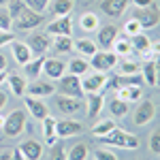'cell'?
<instances>
[{"label": "cell", "mask_w": 160, "mask_h": 160, "mask_svg": "<svg viewBox=\"0 0 160 160\" xmlns=\"http://www.w3.org/2000/svg\"><path fill=\"white\" fill-rule=\"evenodd\" d=\"M75 49L79 51L81 58H92V56L98 51V47H96V43L90 41V38H79V41L75 43Z\"/></svg>", "instance_id": "30"}, {"label": "cell", "mask_w": 160, "mask_h": 160, "mask_svg": "<svg viewBox=\"0 0 160 160\" xmlns=\"http://www.w3.org/2000/svg\"><path fill=\"white\" fill-rule=\"evenodd\" d=\"M51 160H66V149L62 145H53V152H51Z\"/></svg>", "instance_id": "45"}, {"label": "cell", "mask_w": 160, "mask_h": 160, "mask_svg": "<svg viewBox=\"0 0 160 160\" xmlns=\"http://www.w3.org/2000/svg\"><path fill=\"white\" fill-rule=\"evenodd\" d=\"M26 130V111L24 109H15L11 111L7 118H4V126H2V132L7 137H19Z\"/></svg>", "instance_id": "3"}, {"label": "cell", "mask_w": 160, "mask_h": 160, "mask_svg": "<svg viewBox=\"0 0 160 160\" xmlns=\"http://www.w3.org/2000/svg\"><path fill=\"white\" fill-rule=\"evenodd\" d=\"M141 71H143L141 77L148 81V86H156V66H154V60H148Z\"/></svg>", "instance_id": "37"}, {"label": "cell", "mask_w": 160, "mask_h": 160, "mask_svg": "<svg viewBox=\"0 0 160 160\" xmlns=\"http://www.w3.org/2000/svg\"><path fill=\"white\" fill-rule=\"evenodd\" d=\"M11 24H13V19L9 17V13L0 11V30H11Z\"/></svg>", "instance_id": "44"}, {"label": "cell", "mask_w": 160, "mask_h": 160, "mask_svg": "<svg viewBox=\"0 0 160 160\" xmlns=\"http://www.w3.org/2000/svg\"><path fill=\"white\" fill-rule=\"evenodd\" d=\"M102 94H86V107H88V118L90 120H94V118H98V113L102 111Z\"/></svg>", "instance_id": "22"}, {"label": "cell", "mask_w": 160, "mask_h": 160, "mask_svg": "<svg viewBox=\"0 0 160 160\" xmlns=\"http://www.w3.org/2000/svg\"><path fill=\"white\" fill-rule=\"evenodd\" d=\"M143 96V90L141 86H122V88H115V98L124 100V102H135Z\"/></svg>", "instance_id": "20"}, {"label": "cell", "mask_w": 160, "mask_h": 160, "mask_svg": "<svg viewBox=\"0 0 160 160\" xmlns=\"http://www.w3.org/2000/svg\"><path fill=\"white\" fill-rule=\"evenodd\" d=\"M51 47L56 49V53H71L75 49V41L71 37H53Z\"/></svg>", "instance_id": "28"}, {"label": "cell", "mask_w": 160, "mask_h": 160, "mask_svg": "<svg viewBox=\"0 0 160 160\" xmlns=\"http://www.w3.org/2000/svg\"><path fill=\"white\" fill-rule=\"evenodd\" d=\"M113 128H115V122H113V120H102V122H98L96 126H94V128H92V135L98 139V137L109 135Z\"/></svg>", "instance_id": "36"}, {"label": "cell", "mask_w": 160, "mask_h": 160, "mask_svg": "<svg viewBox=\"0 0 160 160\" xmlns=\"http://www.w3.org/2000/svg\"><path fill=\"white\" fill-rule=\"evenodd\" d=\"M11 160H26V156L22 154V149H19V148H15L11 152Z\"/></svg>", "instance_id": "47"}, {"label": "cell", "mask_w": 160, "mask_h": 160, "mask_svg": "<svg viewBox=\"0 0 160 160\" xmlns=\"http://www.w3.org/2000/svg\"><path fill=\"white\" fill-rule=\"evenodd\" d=\"M41 122H43V137H45V145L53 148V145L60 141V137H58V132H56V118L45 115Z\"/></svg>", "instance_id": "19"}, {"label": "cell", "mask_w": 160, "mask_h": 160, "mask_svg": "<svg viewBox=\"0 0 160 160\" xmlns=\"http://www.w3.org/2000/svg\"><path fill=\"white\" fill-rule=\"evenodd\" d=\"M132 17H135L137 22L141 24L143 30H152V28H156L160 24V11L156 7H148V9H135L132 13Z\"/></svg>", "instance_id": "7"}, {"label": "cell", "mask_w": 160, "mask_h": 160, "mask_svg": "<svg viewBox=\"0 0 160 160\" xmlns=\"http://www.w3.org/2000/svg\"><path fill=\"white\" fill-rule=\"evenodd\" d=\"M88 68H90V62H88V58H73V60L66 64V71L71 75H77V77H83V75H88Z\"/></svg>", "instance_id": "25"}, {"label": "cell", "mask_w": 160, "mask_h": 160, "mask_svg": "<svg viewBox=\"0 0 160 160\" xmlns=\"http://www.w3.org/2000/svg\"><path fill=\"white\" fill-rule=\"evenodd\" d=\"M56 105H58V109H60L62 113H66V115H73V113H77V111H79V107H81L79 98L64 96V94H60V96L56 98Z\"/></svg>", "instance_id": "23"}, {"label": "cell", "mask_w": 160, "mask_h": 160, "mask_svg": "<svg viewBox=\"0 0 160 160\" xmlns=\"http://www.w3.org/2000/svg\"><path fill=\"white\" fill-rule=\"evenodd\" d=\"M56 90H60V94H64V96H73V98H79V100L86 96V92H83V88H81V77L71 75V73L62 75L60 83L56 86Z\"/></svg>", "instance_id": "2"}, {"label": "cell", "mask_w": 160, "mask_h": 160, "mask_svg": "<svg viewBox=\"0 0 160 160\" xmlns=\"http://www.w3.org/2000/svg\"><path fill=\"white\" fill-rule=\"evenodd\" d=\"M111 83L115 88H122V86H141L143 83V77L141 75H120V77H113Z\"/></svg>", "instance_id": "33"}, {"label": "cell", "mask_w": 160, "mask_h": 160, "mask_svg": "<svg viewBox=\"0 0 160 160\" xmlns=\"http://www.w3.org/2000/svg\"><path fill=\"white\" fill-rule=\"evenodd\" d=\"M4 126V115H0V128Z\"/></svg>", "instance_id": "55"}, {"label": "cell", "mask_w": 160, "mask_h": 160, "mask_svg": "<svg viewBox=\"0 0 160 160\" xmlns=\"http://www.w3.org/2000/svg\"><path fill=\"white\" fill-rule=\"evenodd\" d=\"M83 130V126L75 120H56V132L60 139H68V137H75Z\"/></svg>", "instance_id": "15"}, {"label": "cell", "mask_w": 160, "mask_h": 160, "mask_svg": "<svg viewBox=\"0 0 160 160\" xmlns=\"http://www.w3.org/2000/svg\"><path fill=\"white\" fill-rule=\"evenodd\" d=\"M118 56L113 53V51H96L92 58H90V68H94V71H98V73H109L111 68H115L118 66Z\"/></svg>", "instance_id": "4"}, {"label": "cell", "mask_w": 160, "mask_h": 160, "mask_svg": "<svg viewBox=\"0 0 160 160\" xmlns=\"http://www.w3.org/2000/svg\"><path fill=\"white\" fill-rule=\"evenodd\" d=\"M49 2L51 0H26V7L32 9V11H37V13H43L49 7Z\"/></svg>", "instance_id": "40"}, {"label": "cell", "mask_w": 160, "mask_h": 160, "mask_svg": "<svg viewBox=\"0 0 160 160\" xmlns=\"http://www.w3.org/2000/svg\"><path fill=\"white\" fill-rule=\"evenodd\" d=\"M43 56H37V58H32V60L28 62V64H24V73H26V77L28 79H38V75L43 73Z\"/></svg>", "instance_id": "26"}, {"label": "cell", "mask_w": 160, "mask_h": 160, "mask_svg": "<svg viewBox=\"0 0 160 160\" xmlns=\"http://www.w3.org/2000/svg\"><path fill=\"white\" fill-rule=\"evenodd\" d=\"M94 160H118V156L111 149H96L94 152Z\"/></svg>", "instance_id": "42"}, {"label": "cell", "mask_w": 160, "mask_h": 160, "mask_svg": "<svg viewBox=\"0 0 160 160\" xmlns=\"http://www.w3.org/2000/svg\"><path fill=\"white\" fill-rule=\"evenodd\" d=\"M75 7V0H51V13L56 17H62V15H71Z\"/></svg>", "instance_id": "31"}, {"label": "cell", "mask_w": 160, "mask_h": 160, "mask_svg": "<svg viewBox=\"0 0 160 160\" xmlns=\"http://www.w3.org/2000/svg\"><path fill=\"white\" fill-rule=\"evenodd\" d=\"M130 0H100V11L109 17H122Z\"/></svg>", "instance_id": "16"}, {"label": "cell", "mask_w": 160, "mask_h": 160, "mask_svg": "<svg viewBox=\"0 0 160 160\" xmlns=\"http://www.w3.org/2000/svg\"><path fill=\"white\" fill-rule=\"evenodd\" d=\"M109 111H111L113 118H124V115L128 113V102H124V100L113 96V98L109 100Z\"/></svg>", "instance_id": "35"}, {"label": "cell", "mask_w": 160, "mask_h": 160, "mask_svg": "<svg viewBox=\"0 0 160 160\" xmlns=\"http://www.w3.org/2000/svg\"><path fill=\"white\" fill-rule=\"evenodd\" d=\"M7 98H9V94H7L4 90H0V109H2V107L7 105Z\"/></svg>", "instance_id": "49"}, {"label": "cell", "mask_w": 160, "mask_h": 160, "mask_svg": "<svg viewBox=\"0 0 160 160\" xmlns=\"http://www.w3.org/2000/svg\"><path fill=\"white\" fill-rule=\"evenodd\" d=\"M28 47L32 49L34 56H43L51 47V37L47 32H37V34H32V37L28 38Z\"/></svg>", "instance_id": "11"}, {"label": "cell", "mask_w": 160, "mask_h": 160, "mask_svg": "<svg viewBox=\"0 0 160 160\" xmlns=\"http://www.w3.org/2000/svg\"><path fill=\"white\" fill-rule=\"evenodd\" d=\"M13 41H15V34H13L11 30H0V47L11 45Z\"/></svg>", "instance_id": "43"}, {"label": "cell", "mask_w": 160, "mask_h": 160, "mask_svg": "<svg viewBox=\"0 0 160 160\" xmlns=\"http://www.w3.org/2000/svg\"><path fill=\"white\" fill-rule=\"evenodd\" d=\"M9 2H13V0H0V7H7Z\"/></svg>", "instance_id": "54"}, {"label": "cell", "mask_w": 160, "mask_h": 160, "mask_svg": "<svg viewBox=\"0 0 160 160\" xmlns=\"http://www.w3.org/2000/svg\"><path fill=\"white\" fill-rule=\"evenodd\" d=\"M132 4H135V9H148V7H156V2H154V0H132Z\"/></svg>", "instance_id": "46"}, {"label": "cell", "mask_w": 160, "mask_h": 160, "mask_svg": "<svg viewBox=\"0 0 160 160\" xmlns=\"http://www.w3.org/2000/svg\"><path fill=\"white\" fill-rule=\"evenodd\" d=\"M120 37V30L115 28L113 24H107V26H100L98 28V47L100 49H111V45H113V41Z\"/></svg>", "instance_id": "13"}, {"label": "cell", "mask_w": 160, "mask_h": 160, "mask_svg": "<svg viewBox=\"0 0 160 160\" xmlns=\"http://www.w3.org/2000/svg\"><path fill=\"white\" fill-rule=\"evenodd\" d=\"M0 160H11V152H4V154H0Z\"/></svg>", "instance_id": "53"}, {"label": "cell", "mask_w": 160, "mask_h": 160, "mask_svg": "<svg viewBox=\"0 0 160 160\" xmlns=\"http://www.w3.org/2000/svg\"><path fill=\"white\" fill-rule=\"evenodd\" d=\"M19 149H22V154L26 156V160H41V156H43V145L38 141H34V139L24 141L19 145Z\"/></svg>", "instance_id": "21"}, {"label": "cell", "mask_w": 160, "mask_h": 160, "mask_svg": "<svg viewBox=\"0 0 160 160\" xmlns=\"http://www.w3.org/2000/svg\"><path fill=\"white\" fill-rule=\"evenodd\" d=\"M107 83H109L107 73H98V71H94V73L81 77V88H83L86 94H98L100 90L107 88Z\"/></svg>", "instance_id": "5"}, {"label": "cell", "mask_w": 160, "mask_h": 160, "mask_svg": "<svg viewBox=\"0 0 160 160\" xmlns=\"http://www.w3.org/2000/svg\"><path fill=\"white\" fill-rule=\"evenodd\" d=\"M43 19H45L43 13H37V11H32V9L26 7L24 11H22V15L17 19H13V24H15L17 30H34V28H38V26L43 24Z\"/></svg>", "instance_id": "6"}, {"label": "cell", "mask_w": 160, "mask_h": 160, "mask_svg": "<svg viewBox=\"0 0 160 160\" xmlns=\"http://www.w3.org/2000/svg\"><path fill=\"white\" fill-rule=\"evenodd\" d=\"M7 83L11 88V94H15V96H26V88H28L26 77H22V75H9L7 77Z\"/></svg>", "instance_id": "24"}, {"label": "cell", "mask_w": 160, "mask_h": 160, "mask_svg": "<svg viewBox=\"0 0 160 160\" xmlns=\"http://www.w3.org/2000/svg\"><path fill=\"white\" fill-rule=\"evenodd\" d=\"M130 38V45H132V51H139L145 60H152V56H154V51H152V41L148 38V34H143V32H139L135 37H128Z\"/></svg>", "instance_id": "14"}, {"label": "cell", "mask_w": 160, "mask_h": 160, "mask_svg": "<svg viewBox=\"0 0 160 160\" xmlns=\"http://www.w3.org/2000/svg\"><path fill=\"white\" fill-rule=\"evenodd\" d=\"M24 105L28 107L30 115H32L34 120H43L45 115H49V111H47V102H43V100L37 98V96H26Z\"/></svg>", "instance_id": "17"}, {"label": "cell", "mask_w": 160, "mask_h": 160, "mask_svg": "<svg viewBox=\"0 0 160 160\" xmlns=\"http://www.w3.org/2000/svg\"><path fill=\"white\" fill-rule=\"evenodd\" d=\"M7 77H9V75H7V71H0V86L7 81Z\"/></svg>", "instance_id": "52"}, {"label": "cell", "mask_w": 160, "mask_h": 160, "mask_svg": "<svg viewBox=\"0 0 160 160\" xmlns=\"http://www.w3.org/2000/svg\"><path fill=\"white\" fill-rule=\"evenodd\" d=\"M124 32H126L128 37H135V34H139V32H143V28H141V24L137 22L135 17H130V19L124 24Z\"/></svg>", "instance_id": "39"}, {"label": "cell", "mask_w": 160, "mask_h": 160, "mask_svg": "<svg viewBox=\"0 0 160 160\" xmlns=\"http://www.w3.org/2000/svg\"><path fill=\"white\" fill-rule=\"evenodd\" d=\"M7 7H9V11H7L9 17H11V19H17V17L22 15V11L26 9V0H13V2L7 4Z\"/></svg>", "instance_id": "38"}, {"label": "cell", "mask_w": 160, "mask_h": 160, "mask_svg": "<svg viewBox=\"0 0 160 160\" xmlns=\"http://www.w3.org/2000/svg\"><path fill=\"white\" fill-rule=\"evenodd\" d=\"M100 143H105V145H111V148H124V149H137L139 148V139H137L132 132H126L122 128H113L109 135L105 137H98Z\"/></svg>", "instance_id": "1"}, {"label": "cell", "mask_w": 160, "mask_h": 160, "mask_svg": "<svg viewBox=\"0 0 160 160\" xmlns=\"http://www.w3.org/2000/svg\"><path fill=\"white\" fill-rule=\"evenodd\" d=\"M154 66H156V86H160V53H158V58L154 60Z\"/></svg>", "instance_id": "48"}, {"label": "cell", "mask_w": 160, "mask_h": 160, "mask_svg": "<svg viewBox=\"0 0 160 160\" xmlns=\"http://www.w3.org/2000/svg\"><path fill=\"white\" fill-rule=\"evenodd\" d=\"M11 51H13V58H15V62L17 64H28V62L34 58V53H32V49L28 47V43H22V41H13L11 43Z\"/></svg>", "instance_id": "18"}, {"label": "cell", "mask_w": 160, "mask_h": 160, "mask_svg": "<svg viewBox=\"0 0 160 160\" xmlns=\"http://www.w3.org/2000/svg\"><path fill=\"white\" fill-rule=\"evenodd\" d=\"M0 71H7V58L0 53Z\"/></svg>", "instance_id": "50"}, {"label": "cell", "mask_w": 160, "mask_h": 160, "mask_svg": "<svg viewBox=\"0 0 160 160\" xmlns=\"http://www.w3.org/2000/svg\"><path fill=\"white\" fill-rule=\"evenodd\" d=\"M149 149H152L154 154H158V156H160V128H158V130H154L152 137H149Z\"/></svg>", "instance_id": "41"}, {"label": "cell", "mask_w": 160, "mask_h": 160, "mask_svg": "<svg viewBox=\"0 0 160 160\" xmlns=\"http://www.w3.org/2000/svg\"><path fill=\"white\" fill-rule=\"evenodd\" d=\"M154 115H156V107H154V102L152 100H143V102H139V107L135 111V124L137 126H145L154 120Z\"/></svg>", "instance_id": "12"}, {"label": "cell", "mask_w": 160, "mask_h": 160, "mask_svg": "<svg viewBox=\"0 0 160 160\" xmlns=\"http://www.w3.org/2000/svg\"><path fill=\"white\" fill-rule=\"evenodd\" d=\"M111 49H113V53H115L118 58H126V56H130V51H132L130 38H128V37H118L115 41H113Z\"/></svg>", "instance_id": "27"}, {"label": "cell", "mask_w": 160, "mask_h": 160, "mask_svg": "<svg viewBox=\"0 0 160 160\" xmlns=\"http://www.w3.org/2000/svg\"><path fill=\"white\" fill-rule=\"evenodd\" d=\"M79 28L83 32H96L100 28V22H98V17H96V13H83L79 17Z\"/></svg>", "instance_id": "29"}, {"label": "cell", "mask_w": 160, "mask_h": 160, "mask_svg": "<svg viewBox=\"0 0 160 160\" xmlns=\"http://www.w3.org/2000/svg\"><path fill=\"white\" fill-rule=\"evenodd\" d=\"M88 145L86 143H75L73 148L66 152V160H88Z\"/></svg>", "instance_id": "34"}, {"label": "cell", "mask_w": 160, "mask_h": 160, "mask_svg": "<svg viewBox=\"0 0 160 160\" xmlns=\"http://www.w3.org/2000/svg\"><path fill=\"white\" fill-rule=\"evenodd\" d=\"M118 68H120V75H141V66H139V62L130 60L128 56L122 58V60H118Z\"/></svg>", "instance_id": "32"}, {"label": "cell", "mask_w": 160, "mask_h": 160, "mask_svg": "<svg viewBox=\"0 0 160 160\" xmlns=\"http://www.w3.org/2000/svg\"><path fill=\"white\" fill-rule=\"evenodd\" d=\"M152 51H156V53H160V41H156V43H152Z\"/></svg>", "instance_id": "51"}, {"label": "cell", "mask_w": 160, "mask_h": 160, "mask_svg": "<svg viewBox=\"0 0 160 160\" xmlns=\"http://www.w3.org/2000/svg\"><path fill=\"white\" fill-rule=\"evenodd\" d=\"M26 94L28 96H37V98H47V96H53L56 94V86L51 81H37L34 79L32 83H28Z\"/></svg>", "instance_id": "10"}, {"label": "cell", "mask_w": 160, "mask_h": 160, "mask_svg": "<svg viewBox=\"0 0 160 160\" xmlns=\"http://www.w3.org/2000/svg\"><path fill=\"white\" fill-rule=\"evenodd\" d=\"M49 37H71L73 34V17L71 15H62V17H56L47 30H45Z\"/></svg>", "instance_id": "8"}, {"label": "cell", "mask_w": 160, "mask_h": 160, "mask_svg": "<svg viewBox=\"0 0 160 160\" xmlns=\"http://www.w3.org/2000/svg\"><path fill=\"white\" fill-rule=\"evenodd\" d=\"M43 73L47 75L51 81H56L66 73V62L62 58H45L43 60Z\"/></svg>", "instance_id": "9"}]
</instances>
